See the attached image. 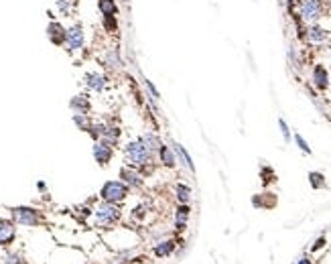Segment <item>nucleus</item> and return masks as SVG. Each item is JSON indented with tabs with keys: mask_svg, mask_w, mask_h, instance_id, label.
Wrapping results in <instances>:
<instances>
[{
	"mask_svg": "<svg viewBox=\"0 0 331 264\" xmlns=\"http://www.w3.org/2000/svg\"><path fill=\"white\" fill-rule=\"evenodd\" d=\"M296 17L305 25H313L325 17V0H299L296 2Z\"/></svg>",
	"mask_w": 331,
	"mask_h": 264,
	"instance_id": "nucleus-1",
	"label": "nucleus"
},
{
	"mask_svg": "<svg viewBox=\"0 0 331 264\" xmlns=\"http://www.w3.org/2000/svg\"><path fill=\"white\" fill-rule=\"evenodd\" d=\"M126 158L132 163V167H146V165H151V160H153V153L148 151V148L140 142V141H134V142H130V144H126Z\"/></svg>",
	"mask_w": 331,
	"mask_h": 264,
	"instance_id": "nucleus-2",
	"label": "nucleus"
},
{
	"mask_svg": "<svg viewBox=\"0 0 331 264\" xmlns=\"http://www.w3.org/2000/svg\"><path fill=\"white\" fill-rule=\"evenodd\" d=\"M100 195H102V199L108 201V203H118L122 199H126L128 185L126 183H122V181H108V183H104Z\"/></svg>",
	"mask_w": 331,
	"mask_h": 264,
	"instance_id": "nucleus-3",
	"label": "nucleus"
},
{
	"mask_svg": "<svg viewBox=\"0 0 331 264\" xmlns=\"http://www.w3.org/2000/svg\"><path fill=\"white\" fill-rule=\"evenodd\" d=\"M86 45V31H84V25L82 22H75L67 29V37H65V47L70 49L71 53L84 49Z\"/></svg>",
	"mask_w": 331,
	"mask_h": 264,
	"instance_id": "nucleus-4",
	"label": "nucleus"
},
{
	"mask_svg": "<svg viewBox=\"0 0 331 264\" xmlns=\"http://www.w3.org/2000/svg\"><path fill=\"white\" fill-rule=\"evenodd\" d=\"M120 217V210L116 208L114 203H108V201H104L100 205V208L96 210V224L98 226H112L114 222H116Z\"/></svg>",
	"mask_w": 331,
	"mask_h": 264,
	"instance_id": "nucleus-5",
	"label": "nucleus"
},
{
	"mask_svg": "<svg viewBox=\"0 0 331 264\" xmlns=\"http://www.w3.org/2000/svg\"><path fill=\"white\" fill-rule=\"evenodd\" d=\"M305 41L311 43V45H323V43L329 41V31L319 25V22L307 25L305 27Z\"/></svg>",
	"mask_w": 331,
	"mask_h": 264,
	"instance_id": "nucleus-6",
	"label": "nucleus"
},
{
	"mask_svg": "<svg viewBox=\"0 0 331 264\" xmlns=\"http://www.w3.org/2000/svg\"><path fill=\"white\" fill-rule=\"evenodd\" d=\"M13 217H15V222H18L22 226H37L41 222L37 210H31V208H15Z\"/></svg>",
	"mask_w": 331,
	"mask_h": 264,
	"instance_id": "nucleus-7",
	"label": "nucleus"
},
{
	"mask_svg": "<svg viewBox=\"0 0 331 264\" xmlns=\"http://www.w3.org/2000/svg\"><path fill=\"white\" fill-rule=\"evenodd\" d=\"M47 37H49V41L55 45V47H61V45H65L67 29L61 25L59 20H51L47 25Z\"/></svg>",
	"mask_w": 331,
	"mask_h": 264,
	"instance_id": "nucleus-8",
	"label": "nucleus"
},
{
	"mask_svg": "<svg viewBox=\"0 0 331 264\" xmlns=\"http://www.w3.org/2000/svg\"><path fill=\"white\" fill-rule=\"evenodd\" d=\"M311 79H313V86H315L319 91L327 89V88H329V71H327V67L321 65V63H317V65L313 67V71H311Z\"/></svg>",
	"mask_w": 331,
	"mask_h": 264,
	"instance_id": "nucleus-9",
	"label": "nucleus"
},
{
	"mask_svg": "<svg viewBox=\"0 0 331 264\" xmlns=\"http://www.w3.org/2000/svg\"><path fill=\"white\" fill-rule=\"evenodd\" d=\"M120 177H122V183H126L128 187H140L142 185V175L139 173L136 167H122Z\"/></svg>",
	"mask_w": 331,
	"mask_h": 264,
	"instance_id": "nucleus-10",
	"label": "nucleus"
},
{
	"mask_svg": "<svg viewBox=\"0 0 331 264\" xmlns=\"http://www.w3.org/2000/svg\"><path fill=\"white\" fill-rule=\"evenodd\" d=\"M94 158L98 160L102 167L108 165L110 158H112V146H110L108 142H104V141H98V142L94 144Z\"/></svg>",
	"mask_w": 331,
	"mask_h": 264,
	"instance_id": "nucleus-11",
	"label": "nucleus"
},
{
	"mask_svg": "<svg viewBox=\"0 0 331 264\" xmlns=\"http://www.w3.org/2000/svg\"><path fill=\"white\" fill-rule=\"evenodd\" d=\"M106 84H108V77L102 75V73H87L86 75V86L94 91H102L106 88Z\"/></svg>",
	"mask_w": 331,
	"mask_h": 264,
	"instance_id": "nucleus-12",
	"label": "nucleus"
},
{
	"mask_svg": "<svg viewBox=\"0 0 331 264\" xmlns=\"http://www.w3.org/2000/svg\"><path fill=\"white\" fill-rule=\"evenodd\" d=\"M146 148H148V151H151L153 155L155 153H158V148H161L163 146V142H161V139H158V136L155 134V132H144L142 136H140V139H139Z\"/></svg>",
	"mask_w": 331,
	"mask_h": 264,
	"instance_id": "nucleus-13",
	"label": "nucleus"
},
{
	"mask_svg": "<svg viewBox=\"0 0 331 264\" xmlns=\"http://www.w3.org/2000/svg\"><path fill=\"white\" fill-rule=\"evenodd\" d=\"M158 157H161V163L165 165V167H175L177 165V157H175V153H173V146H161L158 148Z\"/></svg>",
	"mask_w": 331,
	"mask_h": 264,
	"instance_id": "nucleus-14",
	"label": "nucleus"
},
{
	"mask_svg": "<svg viewBox=\"0 0 331 264\" xmlns=\"http://www.w3.org/2000/svg\"><path fill=\"white\" fill-rule=\"evenodd\" d=\"M120 65H122V61H120L118 49H108L104 55V67L106 70H118Z\"/></svg>",
	"mask_w": 331,
	"mask_h": 264,
	"instance_id": "nucleus-15",
	"label": "nucleus"
},
{
	"mask_svg": "<svg viewBox=\"0 0 331 264\" xmlns=\"http://www.w3.org/2000/svg\"><path fill=\"white\" fill-rule=\"evenodd\" d=\"M98 8H100L102 17H116L118 15L116 0H98Z\"/></svg>",
	"mask_w": 331,
	"mask_h": 264,
	"instance_id": "nucleus-16",
	"label": "nucleus"
},
{
	"mask_svg": "<svg viewBox=\"0 0 331 264\" xmlns=\"http://www.w3.org/2000/svg\"><path fill=\"white\" fill-rule=\"evenodd\" d=\"M15 238V226L10 222L0 220V244H8Z\"/></svg>",
	"mask_w": 331,
	"mask_h": 264,
	"instance_id": "nucleus-17",
	"label": "nucleus"
},
{
	"mask_svg": "<svg viewBox=\"0 0 331 264\" xmlns=\"http://www.w3.org/2000/svg\"><path fill=\"white\" fill-rule=\"evenodd\" d=\"M189 205L187 203H183L181 208L177 210V213H175V226H177V229L181 232V229H185V226H187V220H189Z\"/></svg>",
	"mask_w": 331,
	"mask_h": 264,
	"instance_id": "nucleus-18",
	"label": "nucleus"
},
{
	"mask_svg": "<svg viewBox=\"0 0 331 264\" xmlns=\"http://www.w3.org/2000/svg\"><path fill=\"white\" fill-rule=\"evenodd\" d=\"M70 106L75 110V114H87V110H89V102H87V98H84V96H75V98L71 100Z\"/></svg>",
	"mask_w": 331,
	"mask_h": 264,
	"instance_id": "nucleus-19",
	"label": "nucleus"
},
{
	"mask_svg": "<svg viewBox=\"0 0 331 264\" xmlns=\"http://www.w3.org/2000/svg\"><path fill=\"white\" fill-rule=\"evenodd\" d=\"M173 151L177 153V157H179L181 160H183V165H185L189 171H195V167H193V160H191V157L187 155V151H185L183 146H181V144H173Z\"/></svg>",
	"mask_w": 331,
	"mask_h": 264,
	"instance_id": "nucleus-20",
	"label": "nucleus"
},
{
	"mask_svg": "<svg viewBox=\"0 0 331 264\" xmlns=\"http://www.w3.org/2000/svg\"><path fill=\"white\" fill-rule=\"evenodd\" d=\"M57 10H59L61 15H65V17H70L71 13H73V6L77 4V0H57Z\"/></svg>",
	"mask_w": 331,
	"mask_h": 264,
	"instance_id": "nucleus-21",
	"label": "nucleus"
},
{
	"mask_svg": "<svg viewBox=\"0 0 331 264\" xmlns=\"http://www.w3.org/2000/svg\"><path fill=\"white\" fill-rule=\"evenodd\" d=\"M173 250H175V242H173V240H165V242H161L155 248V254L157 256H169Z\"/></svg>",
	"mask_w": 331,
	"mask_h": 264,
	"instance_id": "nucleus-22",
	"label": "nucleus"
},
{
	"mask_svg": "<svg viewBox=\"0 0 331 264\" xmlns=\"http://www.w3.org/2000/svg\"><path fill=\"white\" fill-rule=\"evenodd\" d=\"M102 27L106 33H118V18L116 17H102Z\"/></svg>",
	"mask_w": 331,
	"mask_h": 264,
	"instance_id": "nucleus-23",
	"label": "nucleus"
},
{
	"mask_svg": "<svg viewBox=\"0 0 331 264\" xmlns=\"http://www.w3.org/2000/svg\"><path fill=\"white\" fill-rule=\"evenodd\" d=\"M175 191H177V199H179L181 203H187V201H189V197H191V189H189L187 185H183V183H177V185H175Z\"/></svg>",
	"mask_w": 331,
	"mask_h": 264,
	"instance_id": "nucleus-24",
	"label": "nucleus"
},
{
	"mask_svg": "<svg viewBox=\"0 0 331 264\" xmlns=\"http://www.w3.org/2000/svg\"><path fill=\"white\" fill-rule=\"evenodd\" d=\"M309 181H311V187L313 189H323L325 187V177L321 173H309Z\"/></svg>",
	"mask_w": 331,
	"mask_h": 264,
	"instance_id": "nucleus-25",
	"label": "nucleus"
},
{
	"mask_svg": "<svg viewBox=\"0 0 331 264\" xmlns=\"http://www.w3.org/2000/svg\"><path fill=\"white\" fill-rule=\"evenodd\" d=\"M73 122H75L82 130H87L89 124H92V122H89V118H87V114H75V116H73Z\"/></svg>",
	"mask_w": 331,
	"mask_h": 264,
	"instance_id": "nucleus-26",
	"label": "nucleus"
},
{
	"mask_svg": "<svg viewBox=\"0 0 331 264\" xmlns=\"http://www.w3.org/2000/svg\"><path fill=\"white\" fill-rule=\"evenodd\" d=\"M295 141H296V144H299V148H301V151H303V153H307V155H311V146H309V144H307V141L303 139V136H301V134H296V136H295Z\"/></svg>",
	"mask_w": 331,
	"mask_h": 264,
	"instance_id": "nucleus-27",
	"label": "nucleus"
},
{
	"mask_svg": "<svg viewBox=\"0 0 331 264\" xmlns=\"http://www.w3.org/2000/svg\"><path fill=\"white\" fill-rule=\"evenodd\" d=\"M279 126H280V132H282V136H284V141H289V139H291V132H289L287 122H284V120L280 118V120H279Z\"/></svg>",
	"mask_w": 331,
	"mask_h": 264,
	"instance_id": "nucleus-28",
	"label": "nucleus"
},
{
	"mask_svg": "<svg viewBox=\"0 0 331 264\" xmlns=\"http://www.w3.org/2000/svg\"><path fill=\"white\" fill-rule=\"evenodd\" d=\"M4 264H22V262H20V256L10 254V256H6V258H4Z\"/></svg>",
	"mask_w": 331,
	"mask_h": 264,
	"instance_id": "nucleus-29",
	"label": "nucleus"
},
{
	"mask_svg": "<svg viewBox=\"0 0 331 264\" xmlns=\"http://www.w3.org/2000/svg\"><path fill=\"white\" fill-rule=\"evenodd\" d=\"M323 244H325V240H323V238H319L317 242H315V246H313V250H319V248H321Z\"/></svg>",
	"mask_w": 331,
	"mask_h": 264,
	"instance_id": "nucleus-30",
	"label": "nucleus"
},
{
	"mask_svg": "<svg viewBox=\"0 0 331 264\" xmlns=\"http://www.w3.org/2000/svg\"><path fill=\"white\" fill-rule=\"evenodd\" d=\"M299 264H311V260H309V258H301Z\"/></svg>",
	"mask_w": 331,
	"mask_h": 264,
	"instance_id": "nucleus-31",
	"label": "nucleus"
}]
</instances>
